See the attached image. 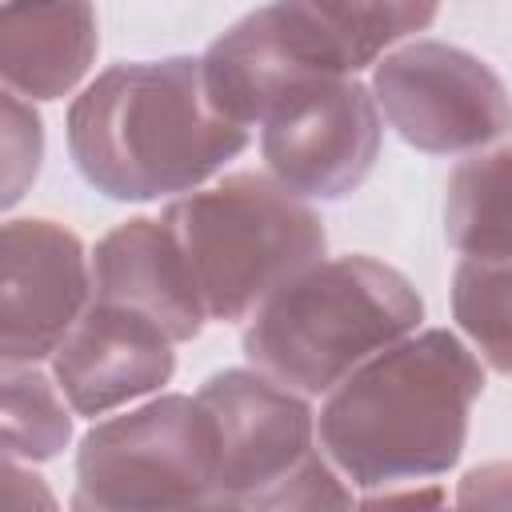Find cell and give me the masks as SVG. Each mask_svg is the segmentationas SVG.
Returning a JSON list of instances; mask_svg holds the SVG:
<instances>
[{
  "label": "cell",
  "instance_id": "6da1fadb",
  "mask_svg": "<svg viewBox=\"0 0 512 512\" xmlns=\"http://www.w3.org/2000/svg\"><path fill=\"white\" fill-rule=\"evenodd\" d=\"M244 144L248 128L212 108L192 56L116 64L68 108L72 160L112 200L192 192Z\"/></svg>",
  "mask_w": 512,
  "mask_h": 512
},
{
  "label": "cell",
  "instance_id": "7a4b0ae2",
  "mask_svg": "<svg viewBox=\"0 0 512 512\" xmlns=\"http://www.w3.org/2000/svg\"><path fill=\"white\" fill-rule=\"evenodd\" d=\"M480 388V360L452 332L400 336L328 392L316 440L352 484L432 476L456 464Z\"/></svg>",
  "mask_w": 512,
  "mask_h": 512
},
{
  "label": "cell",
  "instance_id": "3957f363",
  "mask_svg": "<svg viewBox=\"0 0 512 512\" xmlns=\"http://www.w3.org/2000/svg\"><path fill=\"white\" fill-rule=\"evenodd\" d=\"M420 312L416 288L396 268L372 256L316 260L252 312L244 356L300 396H320L408 336Z\"/></svg>",
  "mask_w": 512,
  "mask_h": 512
},
{
  "label": "cell",
  "instance_id": "277c9868",
  "mask_svg": "<svg viewBox=\"0 0 512 512\" xmlns=\"http://www.w3.org/2000/svg\"><path fill=\"white\" fill-rule=\"evenodd\" d=\"M160 220L192 264L208 320H244L324 256V220L276 176H224L172 200Z\"/></svg>",
  "mask_w": 512,
  "mask_h": 512
},
{
  "label": "cell",
  "instance_id": "5b68a950",
  "mask_svg": "<svg viewBox=\"0 0 512 512\" xmlns=\"http://www.w3.org/2000/svg\"><path fill=\"white\" fill-rule=\"evenodd\" d=\"M216 436V504L316 508L352 504L312 440V412L296 388L260 368H232L196 392Z\"/></svg>",
  "mask_w": 512,
  "mask_h": 512
},
{
  "label": "cell",
  "instance_id": "8992f818",
  "mask_svg": "<svg viewBox=\"0 0 512 512\" xmlns=\"http://www.w3.org/2000/svg\"><path fill=\"white\" fill-rule=\"evenodd\" d=\"M76 508L216 504V436L196 396H160L96 424L76 456Z\"/></svg>",
  "mask_w": 512,
  "mask_h": 512
},
{
  "label": "cell",
  "instance_id": "52a82bcc",
  "mask_svg": "<svg viewBox=\"0 0 512 512\" xmlns=\"http://www.w3.org/2000/svg\"><path fill=\"white\" fill-rule=\"evenodd\" d=\"M372 96L396 136L424 152L484 148L512 128V100L500 76L480 56L440 40H416L384 56Z\"/></svg>",
  "mask_w": 512,
  "mask_h": 512
},
{
  "label": "cell",
  "instance_id": "ba28073f",
  "mask_svg": "<svg viewBox=\"0 0 512 512\" xmlns=\"http://www.w3.org/2000/svg\"><path fill=\"white\" fill-rule=\"evenodd\" d=\"M260 124L268 172L296 196H348L380 152L376 96L352 76H312L288 88Z\"/></svg>",
  "mask_w": 512,
  "mask_h": 512
},
{
  "label": "cell",
  "instance_id": "9c48e42d",
  "mask_svg": "<svg viewBox=\"0 0 512 512\" xmlns=\"http://www.w3.org/2000/svg\"><path fill=\"white\" fill-rule=\"evenodd\" d=\"M0 244V352L4 364H36L52 356L80 320L92 264L80 240L52 220H8Z\"/></svg>",
  "mask_w": 512,
  "mask_h": 512
},
{
  "label": "cell",
  "instance_id": "30bf717a",
  "mask_svg": "<svg viewBox=\"0 0 512 512\" xmlns=\"http://www.w3.org/2000/svg\"><path fill=\"white\" fill-rule=\"evenodd\" d=\"M172 368V336L152 316L108 300H92L52 352L68 408L92 420L168 384Z\"/></svg>",
  "mask_w": 512,
  "mask_h": 512
},
{
  "label": "cell",
  "instance_id": "8fae6325",
  "mask_svg": "<svg viewBox=\"0 0 512 512\" xmlns=\"http://www.w3.org/2000/svg\"><path fill=\"white\" fill-rule=\"evenodd\" d=\"M96 300L152 316L172 340H192L204 320V296L192 264L164 220H124L92 252Z\"/></svg>",
  "mask_w": 512,
  "mask_h": 512
},
{
  "label": "cell",
  "instance_id": "7c38bea8",
  "mask_svg": "<svg viewBox=\"0 0 512 512\" xmlns=\"http://www.w3.org/2000/svg\"><path fill=\"white\" fill-rule=\"evenodd\" d=\"M440 0H272L292 44L312 68L352 76L392 44L424 32Z\"/></svg>",
  "mask_w": 512,
  "mask_h": 512
},
{
  "label": "cell",
  "instance_id": "4fadbf2b",
  "mask_svg": "<svg viewBox=\"0 0 512 512\" xmlns=\"http://www.w3.org/2000/svg\"><path fill=\"white\" fill-rule=\"evenodd\" d=\"M200 68H204V92L212 108L244 128L260 124L288 88L312 76H328L312 68L308 56L292 44L272 4L232 24L200 56Z\"/></svg>",
  "mask_w": 512,
  "mask_h": 512
},
{
  "label": "cell",
  "instance_id": "5bb4252c",
  "mask_svg": "<svg viewBox=\"0 0 512 512\" xmlns=\"http://www.w3.org/2000/svg\"><path fill=\"white\" fill-rule=\"evenodd\" d=\"M92 56V0H4L0 72L8 92L56 100L88 72Z\"/></svg>",
  "mask_w": 512,
  "mask_h": 512
},
{
  "label": "cell",
  "instance_id": "9a60e30c",
  "mask_svg": "<svg viewBox=\"0 0 512 512\" xmlns=\"http://www.w3.org/2000/svg\"><path fill=\"white\" fill-rule=\"evenodd\" d=\"M444 236L468 260L512 256V148L472 156L448 176Z\"/></svg>",
  "mask_w": 512,
  "mask_h": 512
},
{
  "label": "cell",
  "instance_id": "2e32d148",
  "mask_svg": "<svg viewBox=\"0 0 512 512\" xmlns=\"http://www.w3.org/2000/svg\"><path fill=\"white\" fill-rule=\"evenodd\" d=\"M452 312L476 352L512 376V256L460 260L452 276Z\"/></svg>",
  "mask_w": 512,
  "mask_h": 512
},
{
  "label": "cell",
  "instance_id": "e0dca14e",
  "mask_svg": "<svg viewBox=\"0 0 512 512\" xmlns=\"http://www.w3.org/2000/svg\"><path fill=\"white\" fill-rule=\"evenodd\" d=\"M56 388L32 364H4V452L12 460H44L68 444L72 420Z\"/></svg>",
  "mask_w": 512,
  "mask_h": 512
},
{
  "label": "cell",
  "instance_id": "ac0fdd59",
  "mask_svg": "<svg viewBox=\"0 0 512 512\" xmlns=\"http://www.w3.org/2000/svg\"><path fill=\"white\" fill-rule=\"evenodd\" d=\"M44 152L40 116L32 104L20 100V92L4 88V204L12 208L24 196V184L36 176Z\"/></svg>",
  "mask_w": 512,
  "mask_h": 512
}]
</instances>
